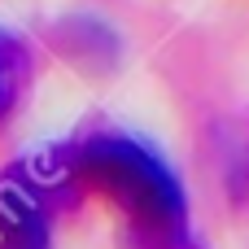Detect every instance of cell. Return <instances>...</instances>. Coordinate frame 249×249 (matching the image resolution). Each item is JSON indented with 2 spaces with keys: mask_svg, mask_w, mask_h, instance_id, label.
<instances>
[{
  "mask_svg": "<svg viewBox=\"0 0 249 249\" xmlns=\"http://www.w3.org/2000/svg\"><path fill=\"white\" fill-rule=\"evenodd\" d=\"M70 175L114 210L127 249H201L188 232V201L175 171L136 136L114 127L92 131L74 149Z\"/></svg>",
  "mask_w": 249,
  "mask_h": 249,
  "instance_id": "6da1fadb",
  "label": "cell"
},
{
  "mask_svg": "<svg viewBox=\"0 0 249 249\" xmlns=\"http://www.w3.org/2000/svg\"><path fill=\"white\" fill-rule=\"evenodd\" d=\"M0 249H53L48 206L31 184H0Z\"/></svg>",
  "mask_w": 249,
  "mask_h": 249,
  "instance_id": "7a4b0ae2",
  "label": "cell"
},
{
  "mask_svg": "<svg viewBox=\"0 0 249 249\" xmlns=\"http://www.w3.org/2000/svg\"><path fill=\"white\" fill-rule=\"evenodd\" d=\"M31 79H35V57L26 39L0 26V123L22 105V96L31 92Z\"/></svg>",
  "mask_w": 249,
  "mask_h": 249,
  "instance_id": "3957f363",
  "label": "cell"
}]
</instances>
